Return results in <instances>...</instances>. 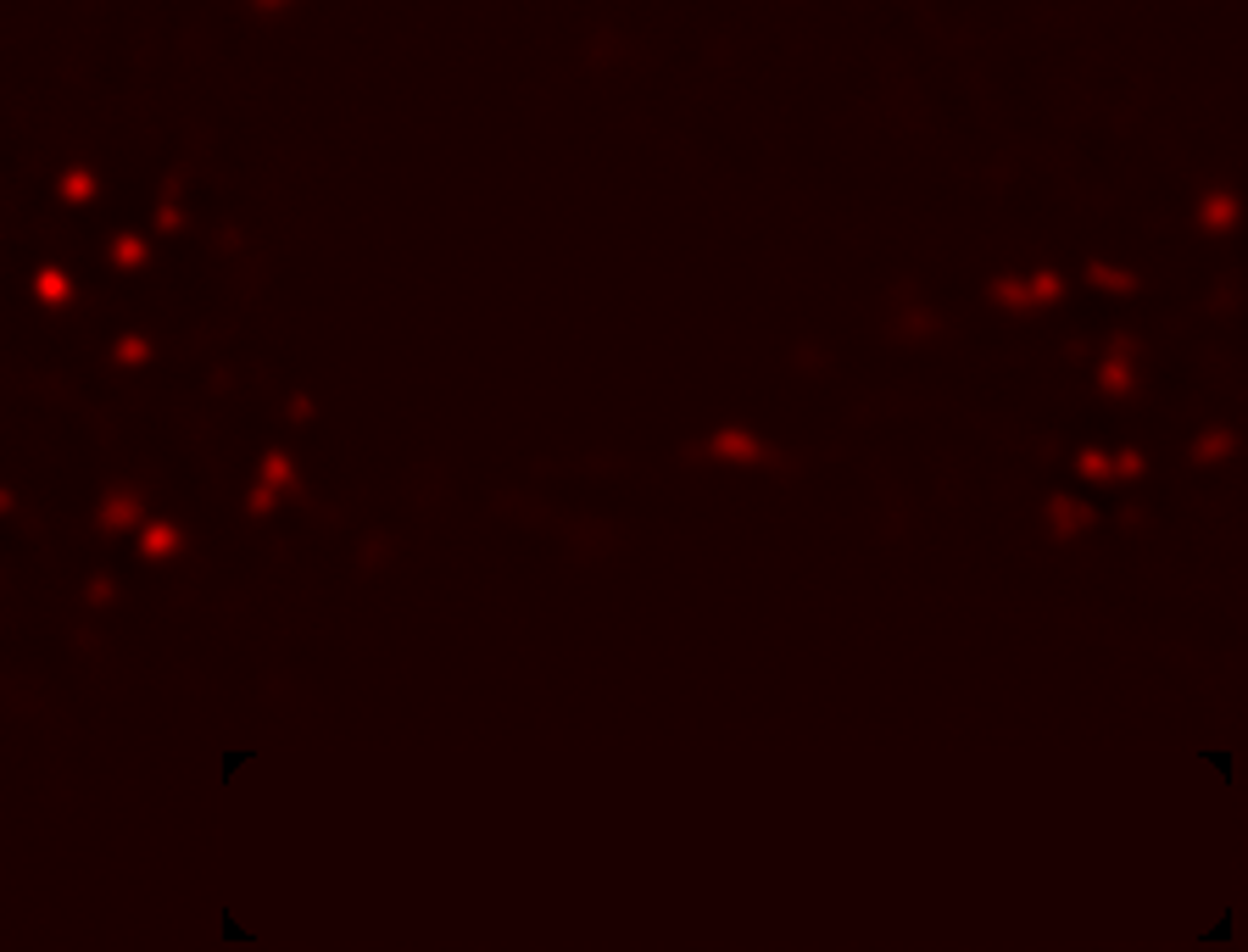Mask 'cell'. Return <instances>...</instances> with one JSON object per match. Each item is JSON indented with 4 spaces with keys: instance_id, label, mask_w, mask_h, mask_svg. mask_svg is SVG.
Here are the masks:
<instances>
[{
    "instance_id": "1",
    "label": "cell",
    "mask_w": 1248,
    "mask_h": 952,
    "mask_svg": "<svg viewBox=\"0 0 1248 952\" xmlns=\"http://www.w3.org/2000/svg\"><path fill=\"white\" fill-rule=\"evenodd\" d=\"M703 451H708L713 463H724V468H770L775 463L770 440H758L752 430H742V423H724V430H713L703 440Z\"/></svg>"
},
{
    "instance_id": "2",
    "label": "cell",
    "mask_w": 1248,
    "mask_h": 952,
    "mask_svg": "<svg viewBox=\"0 0 1248 952\" xmlns=\"http://www.w3.org/2000/svg\"><path fill=\"white\" fill-rule=\"evenodd\" d=\"M1076 474L1092 479V485H1120V479H1143L1148 463L1137 446H1120V451H1104V446H1081L1076 451Z\"/></svg>"
},
{
    "instance_id": "3",
    "label": "cell",
    "mask_w": 1248,
    "mask_h": 952,
    "mask_svg": "<svg viewBox=\"0 0 1248 952\" xmlns=\"http://www.w3.org/2000/svg\"><path fill=\"white\" fill-rule=\"evenodd\" d=\"M1092 523H1099V513H1092L1087 502H1076V496H1048V530H1053V541H1070V535L1092 530Z\"/></svg>"
},
{
    "instance_id": "4",
    "label": "cell",
    "mask_w": 1248,
    "mask_h": 952,
    "mask_svg": "<svg viewBox=\"0 0 1248 952\" xmlns=\"http://www.w3.org/2000/svg\"><path fill=\"white\" fill-rule=\"evenodd\" d=\"M1126 351H1132V346L1120 340V356L1109 351L1104 363H1099V390H1104V396H1132V390H1137V368L1126 363Z\"/></svg>"
},
{
    "instance_id": "5",
    "label": "cell",
    "mask_w": 1248,
    "mask_h": 952,
    "mask_svg": "<svg viewBox=\"0 0 1248 952\" xmlns=\"http://www.w3.org/2000/svg\"><path fill=\"white\" fill-rule=\"evenodd\" d=\"M1232 451H1238V435H1232V430H1204L1199 440H1192V463H1199V468L1232 463Z\"/></svg>"
},
{
    "instance_id": "6",
    "label": "cell",
    "mask_w": 1248,
    "mask_h": 952,
    "mask_svg": "<svg viewBox=\"0 0 1248 952\" xmlns=\"http://www.w3.org/2000/svg\"><path fill=\"white\" fill-rule=\"evenodd\" d=\"M986 301L1004 312H1032V296H1025V273H998L992 284H986Z\"/></svg>"
},
{
    "instance_id": "7",
    "label": "cell",
    "mask_w": 1248,
    "mask_h": 952,
    "mask_svg": "<svg viewBox=\"0 0 1248 952\" xmlns=\"http://www.w3.org/2000/svg\"><path fill=\"white\" fill-rule=\"evenodd\" d=\"M1087 284L1104 296H1137V273L1132 268H1109V262H1087Z\"/></svg>"
},
{
    "instance_id": "8",
    "label": "cell",
    "mask_w": 1248,
    "mask_h": 952,
    "mask_svg": "<svg viewBox=\"0 0 1248 952\" xmlns=\"http://www.w3.org/2000/svg\"><path fill=\"white\" fill-rule=\"evenodd\" d=\"M134 523H140V496L112 490L101 502V530H134Z\"/></svg>"
},
{
    "instance_id": "9",
    "label": "cell",
    "mask_w": 1248,
    "mask_h": 952,
    "mask_svg": "<svg viewBox=\"0 0 1248 952\" xmlns=\"http://www.w3.org/2000/svg\"><path fill=\"white\" fill-rule=\"evenodd\" d=\"M1025 296H1032V307H1059L1070 296V284L1053 268H1037V273H1025Z\"/></svg>"
},
{
    "instance_id": "10",
    "label": "cell",
    "mask_w": 1248,
    "mask_h": 952,
    "mask_svg": "<svg viewBox=\"0 0 1248 952\" xmlns=\"http://www.w3.org/2000/svg\"><path fill=\"white\" fill-rule=\"evenodd\" d=\"M1199 224L1204 229H1232L1238 224V196H1232V190H1210V196L1199 201Z\"/></svg>"
},
{
    "instance_id": "11",
    "label": "cell",
    "mask_w": 1248,
    "mask_h": 952,
    "mask_svg": "<svg viewBox=\"0 0 1248 952\" xmlns=\"http://www.w3.org/2000/svg\"><path fill=\"white\" fill-rule=\"evenodd\" d=\"M178 546H184V535H178V523H145V530H140V551H145L150 563L173 557Z\"/></svg>"
},
{
    "instance_id": "12",
    "label": "cell",
    "mask_w": 1248,
    "mask_h": 952,
    "mask_svg": "<svg viewBox=\"0 0 1248 952\" xmlns=\"http://www.w3.org/2000/svg\"><path fill=\"white\" fill-rule=\"evenodd\" d=\"M34 296L45 301V307H67V301H73V279H67L62 268H39V279H34Z\"/></svg>"
},
{
    "instance_id": "13",
    "label": "cell",
    "mask_w": 1248,
    "mask_h": 952,
    "mask_svg": "<svg viewBox=\"0 0 1248 952\" xmlns=\"http://www.w3.org/2000/svg\"><path fill=\"white\" fill-rule=\"evenodd\" d=\"M291 479H296V468H291V457H284V451L263 457V485H291Z\"/></svg>"
},
{
    "instance_id": "14",
    "label": "cell",
    "mask_w": 1248,
    "mask_h": 952,
    "mask_svg": "<svg viewBox=\"0 0 1248 952\" xmlns=\"http://www.w3.org/2000/svg\"><path fill=\"white\" fill-rule=\"evenodd\" d=\"M112 262H117V268H140V262H145V240H134V234H123V240L112 245Z\"/></svg>"
},
{
    "instance_id": "15",
    "label": "cell",
    "mask_w": 1248,
    "mask_h": 952,
    "mask_svg": "<svg viewBox=\"0 0 1248 952\" xmlns=\"http://www.w3.org/2000/svg\"><path fill=\"white\" fill-rule=\"evenodd\" d=\"M62 196H67V201H90V196H95V178H90V173H67Z\"/></svg>"
},
{
    "instance_id": "16",
    "label": "cell",
    "mask_w": 1248,
    "mask_h": 952,
    "mask_svg": "<svg viewBox=\"0 0 1248 952\" xmlns=\"http://www.w3.org/2000/svg\"><path fill=\"white\" fill-rule=\"evenodd\" d=\"M117 363H150V346H145V340H117Z\"/></svg>"
}]
</instances>
